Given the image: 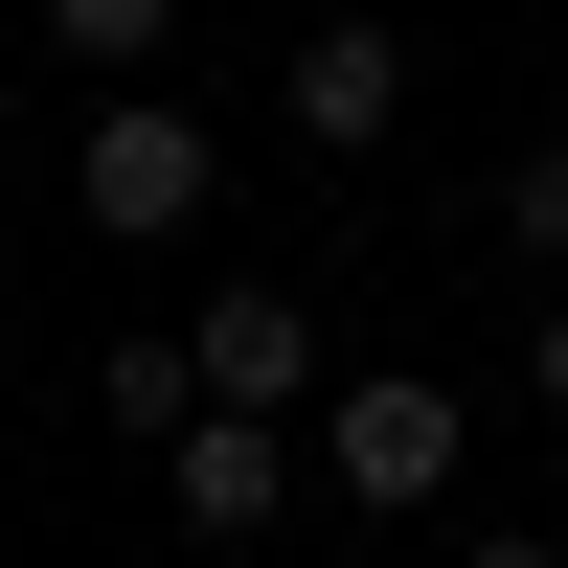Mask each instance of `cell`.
<instances>
[{
	"instance_id": "cell-9",
	"label": "cell",
	"mask_w": 568,
	"mask_h": 568,
	"mask_svg": "<svg viewBox=\"0 0 568 568\" xmlns=\"http://www.w3.org/2000/svg\"><path fill=\"white\" fill-rule=\"evenodd\" d=\"M524 387H546V433H568V296H546V318H524Z\"/></svg>"
},
{
	"instance_id": "cell-2",
	"label": "cell",
	"mask_w": 568,
	"mask_h": 568,
	"mask_svg": "<svg viewBox=\"0 0 568 568\" xmlns=\"http://www.w3.org/2000/svg\"><path fill=\"white\" fill-rule=\"evenodd\" d=\"M69 227L91 251H182L205 227V114L182 91H91L69 114Z\"/></svg>"
},
{
	"instance_id": "cell-8",
	"label": "cell",
	"mask_w": 568,
	"mask_h": 568,
	"mask_svg": "<svg viewBox=\"0 0 568 568\" xmlns=\"http://www.w3.org/2000/svg\"><path fill=\"white\" fill-rule=\"evenodd\" d=\"M500 251L568 273V136H524V160H500Z\"/></svg>"
},
{
	"instance_id": "cell-7",
	"label": "cell",
	"mask_w": 568,
	"mask_h": 568,
	"mask_svg": "<svg viewBox=\"0 0 568 568\" xmlns=\"http://www.w3.org/2000/svg\"><path fill=\"white\" fill-rule=\"evenodd\" d=\"M45 45H69L91 91H136V69H160V45H182V0H45Z\"/></svg>"
},
{
	"instance_id": "cell-4",
	"label": "cell",
	"mask_w": 568,
	"mask_h": 568,
	"mask_svg": "<svg viewBox=\"0 0 568 568\" xmlns=\"http://www.w3.org/2000/svg\"><path fill=\"white\" fill-rule=\"evenodd\" d=\"M273 114H296L318 160H387V136H409V45H387V23H296V69H273Z\"/></svg>"
},
{
	"instance_id": "cell-3",
	"label": "cell",
	"mask_w": 568,
	"mask_h": 568,
	"mask_svg": "<svg viewBox=\"0 0 568 568\" xmlns=\"http://www.w3.org/2000/svg\"><path fill=\"white\" fill-rule=\"evenodd\" d=\"M160 500H182V546H273L318 500V455H296V409H205V433L160 455Z\"/></svg>"
},
{
	"instance_id": "cell-10",
	"label": "cell",
	"mask_w": 568,
	"mask_h": 568,
	"mask_svg": "<svg viewBox=\"0 0 568 568\" xmlns=\"http://www.w3.org/2000/svg\"><path fill=\"white\" fill-rule=\"evenodd\" d=\"M455 568H568V546H546V524H478V546H455Z\"/></svg>"
},
{
	"instance_id": "cell-6",
	"label": "cell",
	"mask_w": 568,
	"mask_h": 568,
	"mask_svg": "<svg viewBox=\"0 0 568 568\" xmlns=\"http://www.w3.org/2000/svg\"><path fill=\"white\" fill-rule=\"evenodd\" d=\"M91 409H114L136 455H182V433H205V342H160V318H136V342H91Z\"/></svg>"
},
{
	"instance_id": "cell-5",
	"label": "cell",
	"mask_w": 568,
	"mask_h": 568,
	"mask_svg": "<svg viewBox=\"0 0 568 568\" xmlns=\"http://www.w3.org/2000/svg\"><path fill=\"white\" fill-rule=\"evenodd\" d=\"M182 342H205V409H318V296L296 273H227Z\"/></svg>"
},
{
	"instance_id": "cell-1",
	"label": "cell",
	"mask_w": 568,
	"mask_h": 568,
	"mask_svg": "<svg viewBox=\"0 0 568 568\" xmlns=\"http://www.w3.org/2000/svg\"><path fill=\"white\" fill-rule=\"evenodd\" d=\"M455 455H478V409L433 387V364H364V387H318V500H364V524H433Z\"/></svg>"
}]
</instances>
